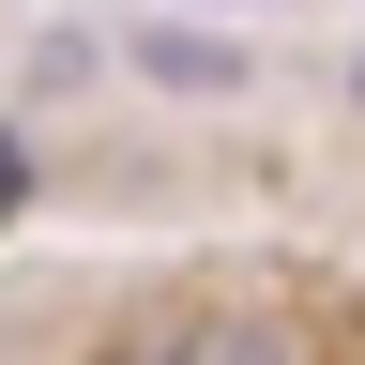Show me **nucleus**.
<instances>
[{
  "mask_svg": "<svg viewBox=\"0 0 365 365\" xmlns=\"http://www.w3.org/2000/svg\"><path fill=\"white\" fill-rule=\"evenodd\" d=\"M137 61L182 76V91H213V76H228V46H198V31H137Z\"/></svg>",
  "mask_w": 365,
  "mask_h": 365,
  "instance_id": "obj_1",
  "label": "nucleus"
},
{
  "mask_svg": "<svg viewBox=\"0 0 365 365\" xmlns=\"http://www.w3.org/2000/svg\"><path fill=\"white\" fill-rule=\"evenodd\" d=\"M16 213H31V137L0 122V228H16Z\"/></svg>",
  "mask_w": 365,
  "mask_h": 365,
  "instance_id": "obj_2",
  "label": "nucleus"
}]
</instances>
